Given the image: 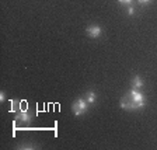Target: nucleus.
Here are the masks:
<instances>
[{
	"label": "nucleus",
	"mask_w": 157,
	"mask_h": 150,
	"mask_svg": "<svg viewBox=\"0 0 157 150\" xmlns=\"http://www.w3.org/2000/svg\"><path fill=\"white\" fill-rule=\"evenodd\" d=\"M144 104H146L144 95L136 88H132L131 91L126 93L119 101V105H121L122 110H128V111L140 110V108L144 107Z\"/></svg>",
	"instance_id": "nucleus-1"
},
{
	"label": "nucleus",
	"mask_w": 157,
	"mask_h": 150,
	"mask_svg": "<svg viewBox=\"0 0 157 150\" xmlns=\"http://www.w3.org/2000/svg\"><path fill=\"white\" fill-rule=\"evenodd\" d=\"M87 108H88V102L86 101V100H83V98H77V100L72 104V111L76 117L83 115L86 111H87Z\"/></svg>",
	"instance_id": "nucleus-2"
},
{
	"label": "nucleus",
	"mask_w": 157,
	"mask_h": 150,
	"mask_svg": "<svg viewBox=\"0 0 157 150\" xmlns=\"http://www.w3.org/2000/svg\"><path fill=\"white\" fill-rule=\"evenodd\" d=\"M16 121L23 122V124H29V122L33 121V114H29L27 111H20L16 115Z\"/></svg>",
	"instance_id": "nucleus-3"
},
{
	"label": "nucleus",
	"mask_w": 157,
	"mask_h": 150,
	"mask_svg": "<svg viewBox=\"0 0 157 150\" xmlns=\"http://www.w3.org/2000/svg\"><path fill=\"white\" fill-rule=\"evenodd\" d=\"M102 29L100 25H90L87 27V35L90 37V38H98V37L101 35Z\"/></svg>",
	"instance_id": "nucleus-4"
},
{
	"label": "nucleus",
	"mask_w": 157,
	"mask_h": 150,
	"mask_svg": "<svg viewBox=\"0 0 157 150\" xmlns=\"http://www.w3.org/2000/svg\"><path fill=\"white\" fill-rule=\"evenodd\" d=\"M143 80H142L139 76H135L133 79H132V88H136V90H139V88L143 87Z\"/></svg>",
	"instance_id": "nucleus-5"
},
{
	"label": "nucleus",
	"mask_w": 157,
	"mask_h": 150,
	"mask_svg": "<svg viewBox=\"0 0 157 150\" xmlns=\"http://www.w3.org/2000/svg\"><path fill=\"white\" fill-rule=\"evenodd\" d=\"M84 100L88 102V104H93V102H95V93L94 91H87L86 93V97H84Z\"/></svg>",
	"instance_id": "nucleus-6"
},
{
	"label": "nucleus",
	"mask_w": 157,
	"mask_h": 150,
	"mask_svg": "<svg viewBox=\"0 0 157 150\" xmlns=\"http://www.w3.org/2000/svg\"><path fill=\"white\" fill-rule=\"evenodd\" d=\"M11 111L20 112V101L18 100H13V101H11Z\"/></svg>",
	"instance_id": "nucleus-7"
},
{
	"label": "nucleus",
	"mask_w": 157,
	"mask_h": 150,
	"mask_svg": "<svg viewBox=\"0 0 157 150\" xmlns=\"http://www.w3.org/2000/svg\"><path fill=\"white\" fill-rule=\"evenodd\" d=\"M121 4H129V6H132L133 4V0H118Z\"/></svg>",
	"instance_id": "nucleus-8"
},
{
	"label": "nucleus",
	"mask_w": 157,
	"mask_h": 150,
	"mask_svg": "<svg viewBox=\"0 0 157 150\" xmlns=\"http://www.w3.org/2000/svg\"><path fill=\"white\" fill-rule=\"evenodd\" d=\"M18 149H35V146H33V144H23V146H20Z\"/></svg>",
	"instance_id": "nucleus-9"
},
{
	"label": "nucleus",
	"mask_w": 157,
	"mask_h": 150,
	"mask_svg": "<svg viewBox=\"0 0 157 150\" xmlns=\"http://www.w3.org/2000/svg\"><path fill=\"white\" fill-rule=\"evenodd\" d=\"M128 14H129V16H133V14H135V9L132 6L128 9Z\"/></svg>",
	"instance_id": "nucleus-10"
},
{
	"label": "nucleus",
	"mask_w": 157,
	"mask_h": 150,
	"mask_svg": "<svg viewBox=\"0 0 157 150\" xmlns=\"http://www.w3.org/2000/svg\"><path fill=\"white\" fill-rule=\"evenodd\" d=\"M151 0H137V3L139 4H149Z\"/></svg>",
	"instance_id": "nucleus-11"
},
{
	"label": "nucleus",
	"mask_w": 157,
	"mask_h": 150,
	"mask_svg": "<svg viewBox=\"0 0 157 150\" xmlns=\"http://www.w3.org/2000/svg\"><path fill=\"white\" fill-rule=\"evenodd\" d=\"M0 101L2 102L6 101V95H4V93H0Z\"/></svg>",
	"instance_id": "nucleus-12"
}]
</instances>
